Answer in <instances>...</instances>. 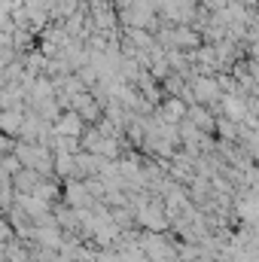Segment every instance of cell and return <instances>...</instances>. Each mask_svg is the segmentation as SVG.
Returning a JSON list of instances; mask_svg holds the SVG:
<instances>
[{"mask_svg": "<svg viewBox=\"0 0 259 262\" xmlns=\"http://www.w3.org/2000/svg\"><path fill=\"white\" fill-rule=\"evenodd\" d=\"M79 128H82V122L70 113V116H64L61 122H58V134H64V137H76L79 134Z\"/></svg>", "mask_w": 259, "mask_h": 262, "instance_id": "7a4b0ae2", "label": "cell"}, {"mask_svg": "<svg viewBox=\"0 0 259 262\" xmlns=\"http://www.w3.org/2000/svg\"><path fill=\"white\" fill-rule=\"evenodd\" d=\"M0 128H3V134H18L21 131V116L18 113H0Z\"/></svg>", "mask_w": 259, "mask_h": 262, "instance_id": "6da1fadb", "label": "cell"}]
</instances>
